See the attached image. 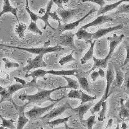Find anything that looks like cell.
<instances>
[{
    "mask_svg": "<svg viewBox=\"0 0 129 129\" xmlns=\"http://www.w3.org/2000/svg\"><path fill=\"white\" fill-rule=\"evenodd\" d=\"M64 88V86H60L57 88H53L52 90H43L41 89V88H38V92L36 94H33V95H27V94H21V95H19V99L22 101H25V100H27L28 102L26 103V105L30 104V103H36L38 105L40 106L43 103L46 102V101H50V102H57L62 100L63 99L65 98L66 96L62 97L61 98L57 99V100H54L52 99L50 97V94L53 93L54 91L58 90L63 89Z\"/></svg>",
    "mask_w": 129,
    "mask_h": 129,
    "instance_id": "6da1fadb",
    "label": "cell"
},
{
    "mask_svg": "<svg viewBox=\"0 0 129 129\" xmlns=\"http://www.w3.org/2000/svg\"><path fill=\"white\" fill-rule=\"evenodd\" d=\"M123 38H124V35L123 34H121L119 36H117L116 34H114L112 37H108L107 40L110 41V49H109V54L107 56V57L103 59H96L95 57L93 56L92 59H93V60L94 61V66L88 71V73L92 72V71H95V69H98V68L99 69H105V68H107V65H108V62H109V60L111 57L114 52L115 48L121 42Z\"/></svg>",
    "mask_w": 129,
    "mask_h": 129,
    "instance_id": "7a4b0ae2",
    "label": "cell"
},
{
    "mask_svg": "<svg viewBox=\"0 0 129 129\" xmlns=\"http://www.w3.org/2000/svg\"><path fill=\"white\" fill-rule=\"evenodd\" d=\"M76 70H69V71H44V70H36V71H32L29 74H26L25 76V78L32 77L33 78L37 79L38 78H43L47 74H50L56 76H65L67 75H74L76 72Z\"/></svg>",
    "mask_w": 129,
    "mask_h": 129,
    "instance_id": "3957f363",
    "label": "cell"
},
{
    "mask_svg": "<svg viewBox=\"0 0 129 129\" xmlns=\"http://www.w3.org/2000/svg\"><path fill=\"white\" fill-rule=\"evenodd\" d=\"M4 47H8V48H12L19 49V50H23L27 51L30 53H32L34 54H43L45 55L47 53L54 52H59L64 50V48L60 47L59 45L55 46L53 47H41V48H23V47H13V46L5 45Z\"/></svg>",
    "mask_w": 129,
    "mask_h": 129,
    "instance_id": "277c9868",
    "label": "cell"
},
{
    "mask_svg": "<svg viewBox=\"0 0 129 129\" xmlns=\"http://www.w3.org/2000/svg\"><path fill=\"white\" fill-rule=\"evenodd\" d=\"M57 102L56 103H52L50 105L47 106L45 107H35L29 111H27L25 112V115L27 116V118L30 119H39L41 117V116L43 114H44L45 113L49 111V110H52V108H54Z\"/></svg>",
    "mask_w": 129,
    "mask_h": 129,
    "instance_id": "5b68a950",
    "label": "cell"
},
{
    "mask_svg": "<svg viewBox=\"0 0 129 129\" xmlns=\"http://www.w3.org/2000/svg\"><path fill=\"white\" fill-rule=\"evenodd\" d=\"M95 11H96V10H95V9H92V10H90L89 12H88V14H87L85 16H83L82 18L78 19V21H74V22L72 23H66L61 25V22H59V23L58 27H57V29H56V34H61L62 32H64V31H71L72 30L75 29V28H76L77 26L79 25V23H80L82 21H83L84 19H85V18H87L90 14H91L93 13V12H95Z\"/></svg>",
    "mask_w": 129,
    "mask_h": 129,
    "instance_id": "8992f818",
    "label": "cell"
},
{
    "mask_svg": "<svg viewBox=\"0 0 129 129\" xmlns=\"http://www.w3.org/2000/svg\"><path fill=\"white\" fill-rule=\"evenodd\" d=\"M72 109L73 108L72 107V106L69 104L68 101H67L66 103H64L63 105L59 106L57 108H54V109L50 110L49 112L47 113V114L45 115L44 116H42V117H40V119H42V120H50V119H52L54 117L60 116L65 110H69V109L72 110Z\"/></svg>",
    "mask_w": 129,
    "mask_h": 129,
    "instance_id": "52a82bcc",
    "label": "cell"
},
{
    "mask_svg": "<svg viewBox=\"0 0 129 129\" xmlns=\"http://www.w3.org/2000/svg\"><path fill=\"white\" fill-rule=\"evenodd\" d=\"M43 54H39L35 57V58L30 59L29 60L27 61V65L23 68V72L28 73L32 69H37V68L40 67H46L47 66V64L43 61Z\"/></svg>",
    "mask_w": 129,
    "mask_h": 129,
    "instance_id": "ba28073f",
    "label": "cell"
},
{
    "mask_svg": "<svg viewBox=\"0 0 129 129\" xmlns=\"http://www.w3.org/2000/svg\"><path fill=\"white\" fill-rule=\"evenodd\" d=\"M81 10V8L76 9H69V10L57 9V12L61 18V21H62L64 24H66L69 20H71L76 15L78 14Z\"/></svg>",
    "mask_w": 129,
    "mask_h": 129,
    "instance_id": "9c48e42d",
    "label": "cell"
},
{
    "mask_svg": "<svg viewBox=\"0 0 129 129\" xmlns=\"http://www.w3.org/2000/svg\"><path fill=\"white\" fill-rule=\"evenodd\" d=\"M74 36L75 34H72L71 31H69L67 34L60 36L59 38V44L62 46H65L71 48V49L76 50L77 47L74 44Z\"/></svg>",
    "mask_w": 129,
    "mask_h": 129,
    "instance_id": "30bf717a",
    "label": "cell"
},
{
    "mask_svg": "<svg viewBox=\"0 0 129 129\" xmlns=\"http://www.w3.org/2000/svg\"><path fill=\"white\" fill-rule=\"evenodd\" d=\"M16 107V110L18 112V125H17V128L16 129H23L26 125V123L29 121V119L25 116V109L26 104H25L23 106H19L16 105L14 102H12Z\"/></svg>",
    "mask_w": 129,
    "mask_h": 129,
    "instance_id": "8fae6325",
    "label": "cell"
},
{
    "mask_svg": "<svg viewBox=\"0 0 129 129\" xmlns=\"http://www.w3.org/2000/svg\"><path fill=\"white\" fill-rule=\"evenodd\" d=\"M106 79H107V87H106L104 96L105 97L106 99H107L109 95L110 87H111L113 81L114 79V71L112 63H109V69L107 70V74H106Z\"/></svg>",
    "mask_w": 129,
    "mask_h": 129,
    "instance_id": "7c38bea8",
    "label": "cell"
},
{
    "mask_svg": "<svg viewBox=\"0 0 129 129\" xmlns=\"http://www.w3.org/2000/svg\"><path fill=\"white\" fill-rule=\"evenodd\" d=\"M123 26H123V24H120V25H117V26L109 27V28H100L98 30H97L94 33H92V39L94 40H98L99 38L107 35V34H109L110 32L117 30L122 29V28H123Z\"/></svg>",
    "mask_w": 129,
    "mask_h": 129,
    "instance_id": "4fadbf2b",
    "label": "cell"
},
{
    "mask_svg": "<svg viewBox=\"0 0 129 129\" xmlns=\"http://www.w3.org/2000/svg\"><path fill=\"white\" fill-rule=\"evenodd\" d=\"M74 76L76 77L78 79V83L79 85V87H81V88H83V90H85V91H87V92L91 93L90 88V85L88 83V79H87V76H86V74L81 72H79V71H76Z\"/></svg>",
    "mask_w": 129,
    "mask_h": 129,
    "instance_id": "5bb4252c",
    "label": "cell"
},
{
    "mask_svg": "<svg viewBox=\"0 0 129 129\" xmlns=\"http://www.w3.org/2000/svg\"><path fill=\"white\" fill-rule=\"evenodd\" d=\"M35 85H36V78H33V79L30 82L26 83L25 85H21V84L17 83L14 84V85H10V87H8V88L7 89V91L8 94L10 96L12 97V94L16 92V91L22 89V88H26V87H35Z\"/></svg>",
    "mask_w": 129,
    "mask_h": 129,
    "instance_id": "9a60e30c",
    "label": "cell"
},
{
    "mask_svg": "<svg viewBox=\"0 0 129 129\" xmlns=\"http://www.w3.org/2000/svg\"><path fill=\"white\" fill-rule=\"evenodd\" d=\"M114 21V19L112 18L111 16L102 15V16H98V18H97L95 20L93 21L92 22L84 25L82 27H81V28L85 30L87 29V28H88V27H90V26L101 25L103 23H105L107 22H109V21Z\"/></svg>",
    "mask_w": 129,
    "mask_h": 129,
    "instance_id": "2e32d148",
    "label": "cell"
},
{
    "mask_svg": "<svg viewBox=\"0 0 129 129\" xmlns=\"http://www.w3.org/2000/svg\"><path fill=\"white\" fill-rule=\"evenodd\" d=\"M113 67L116 72V80L114 82L115 87L117 88H120L121 87L122 84L123 83V81L125 79V74L122 72L119 67L117 65V64L114 63H112Z\"/></svg>",
    "mask_w": 129,
    "mask_h": 129,
    "instance_id": "e0dca14e",
    "label": "cell"
},
{
    "mask_svg": "<svg viewBox=\"0 0 129 129\" xmlns=\"http://www.w3.org/2000/svg\"><path fill=\"white\" fill-rule=\"evenodd\" d=\"M92 106H93V103L90 102L88 103H84L83 105H81L77 108L75 109H72V111L74 112H76L78 115V117H79V120L81 122L83 120V117L84 115L90 109Z\"/></svg>",
    "mask_w": 129,
    "mask_h": 129,
    "instance_id": "ac0fdd59",
    "label": "cell"
},
{
    "mask_svg": "<svg viewBox=\"0 0 129 129\" xmlns=\"http://www.w3.org/2000/svg\"><path fill=\"white\" fill-rule=\"evenodd\" d=\"M53 2L52 0H50L49 1L48 3V5L47 7V9H46V12L45 13V14L42 16H39V19H41L44 21L45 23V26H43V29H45L47 28V26L50 27V28H52V30H53L54 31H56V28H54V27L51 26L49 23V21H48V18H49V12H50V10L52 9V7L53 5Z\"/></svg>",
    "mask_w": 129,
    "mask_h": 129,
    "instance_id": "d6986e66",
    "label": "cell"
},
{
    "mask_svg": "<svg viewBox=\"0 0 129 129\" xmlns=\"http://www.w3.org/2000/svg\"><path fill=\"white\" fill-rule=\"evenodd\" d=\"M12 13L14 16H16V18L18 21V23H19V19L18 18V15H17V12H18V8H14L12 7L10 4V2L9 0H4V5H3V10L0 12V18L2 17V15H3L5 13Z\"/></svg>",
    "mask_w": 129,
    "mask_h": 129,
    "instance_id": "ffe728a7",
    "label": "cell"
},
{
    "mask_svg": "<svg viewBox=\"0 0 129 129\" xmlns=\"http://www.w3.org/2000/svg\"><path fill=\"white\" fill-rule=\"evenodd\" d=\"M75 36H76L78 40H83L86 42L90 43L92 40V33H89L86 30L79 28V30L75 34Z\"/></svg>",
    "mask_w": 129,
    "mask_h": 129,
    "instance_id": "44dd1931",
    "label": "cell"
},
{
    "mask_svg": "<svg viewBox=\"0 0 129 129\" xmlns=\"http://www.w3.org/2000/svg\"><path fill=\"white\" fill-rule=\"evenodd\" d=\"M125 100L123 99H120L121 108L120 111L119 113V116L122 119H125L129 116V108H128V101L126 102V103H124Z\"/></svg>",
    "mask_w": 129,
    "mask_h": 129,
    "instance_id": "7402d4cb",
    "label": "cell"
},
{
    "mask_svg": "<svg viewBox=\"0 0 129 129\" xmlns=\"http://www.w3.org/2000/svg\"><path fill=\"white\" fill-rule=\"evenodd\" d=\"M125 1L123 0H121V1H119V2H116V3H113V4H110V5H105V7H103L102 8H100L99 9L98 12V14L97 16H100V15L106 13V12H109V11H110L112 10H114L115 9H117V7H119V5H121V3L124 2Z\"/></svg>",
    "mask_w": 129,
    "mask_h": 129,
    "instance_id": "603a6c76",
    "label": "cell"
},
{
    "mask_svg": "<svg viewBox=\"0 0 129 129\" xmlns=\"http://www.w3.org/2000/svg\"><path fill=\"white\" fill-rule=\"evenodd\" d=\"M95 41H96V40H94V41H93V43L90 42V47L89 50H88V52L85 54V56L81 59V63L82 64H84L87 61L90 60V59H91L92 58L93 53H94V45H95Z\"/></svg>",
    "mask_w": 129,
    "mask_h": 129,
    "instance_id": "cb8c5ba5",
    "label": "cell"
},
{
    "mask_svg": "<svg viewBox=\"0 0 129 129\" xmlns=\"http://www.w3.org/2000/svg\"><path fill=\"white\" fill-rule=\"evenodd\" d=\"M72 116H69L67 117H64V118H60V119H55L52 121H48L47 122V125L51 128L56 127L57 125H60V124H63V123H67V121L69 119L72 117Z\"/></svg>",
    "mask_w": 129,
    "mask_h": 129,
    "instance_id": "d4e9b609",
    "label": "cell"
},
{
    "mask_svg": "<svg viewBox=\"0 0 129 129\" xmlns=\"http://www.w3.org/2000/svg\"><path fill=\"white\" fill-rule=\"evenodd\" d=\"M63 78L66 79L68 83L67 86H64V88H72L74 90H77L79 88V85L77 81L72 79L67 76H62Z\"/></svg>",
    "mask_w": 129,
    "mask_h": 129,
    "instance_id": "484cf974",
    "label": "cell"
},
{
    "mask_svg": "<svg viewBox=\"0 0 129 129\" xmlns=\"http://www.w3.org/2000/svg\"><path fill=\"white\" fill-rule=\"evenodd\" d=\"M81 123H82L84 126H86L87 129H92L93 125L96 123V121H95V115H92V116L88 117V119H85V120L83 119Z\"/></svg>",
    "mask_w": 129,
    "mask_h": 129,
    "instance_id": "4316f807",
    "label": "cell"
},
{
    "mask_svg": "<svg viewBox=\"0 0 129 129\" xmlns=\"http://www.w3.org/2000/svg\"><path fill=\"white\" fill-rule=\"evenodd\" d=\"M0 119H2V126H3L4 128H10V129H15L14 125V121L13 119H5L4 117L0 114Z\"/></svg>",
    "mask_w": 129,
    "mask_h": 129,
    "instance_id": "83f0119b",
    "label": "cell"
},
{
    "mask_svg": "<svg viewBox=\"0 0 129 129\" xmlns=\"http://www.w3.org/2000/svg\"><path fill=\"white\" fill-rule=\"evenodd\" d=\"M26 28L27 27H26V25L21 23H19L18 25L16 26L15 31L20 38H23L24 36H25V32Z\"/></svg>",
    "mask_w": 129,
    "mask_h": 129,
    "instance_id": "f1b7e54d",
    "label": "cell"
},
{
    "mask_svg": "<svg viewBox=\"0 0 129 129\" xmlns=\"http://www.w3.org/2000/svg\"><path fill=\"white\" fill-rule=\"evenodd\" d=\"M101 107H102V109L100 110V115H99V117L98 118V121H103L105 119V115L106 112H107V101H104L102 103L101 105Z\"/></svg>",
    "mask_w": 129,
    "mask_h": 129,
    "instance_id": "f546056e",
    "label": "cell"
},
{
    "mask_svg": "<svg viewBox=\"0 0 129 129\" xmlns=\"http://www.w3.org/2000/svg\"><path fill=\"white\" fill-rule=\"evenodd\" d=\"M95 99H96L95 96H91V95L84 93L82 90H81V105H83L84 103H87V102H91Z\"/></svg>",
    "mask_w": 129,
    "mask_h": 129,
    "instance_id": "4dcf8cb0",
    "label": "cell"
},
{
    "mask_svg": "<svg viewBox=\"0 0 129 129\" xmlns=\"http://www.w3.org/2000/svg\"><path fill=\"white\" fill-rule=\"evenodd\" d=\"M74 51H72V52L71 54H70L69 55L67 56H64V57H61L60 59V60L59 61V63L61 65V66H63L64 64H66V63H69V62L71 61H76V59L73 57L72 56V54H73Z\"/></svg>",
    "mask_w": 129,
    "mask_h": 129,
    "instance_id": "1f68e13d",
    "label": "cell"
},
{
    "mask_svg": "<svg viewBox=\"0 0 129 129\" xmlns=\"http://www.w3.org/2000/svg\"><path fill=\"white\" fill-rule=\"evenodd\" d=\"M106 100H107V99H106L105 97L103 95V96L102 97V98L101 99V100L99 101L98 103H97L96 104H95V105L93 107L92 109H91L90 110L91 114H92V115H95V113L98 112L99 111H100V110H101V105H102V103H103L104 101H106Z\"/></svg>",
    "mask_w": 129,
    "mask_h": 129,
    "instance_id": "d6a6232c",
    "label": "cell"
},
{
    "mask_svg": "<svg viewBox=\"0 0 129 129\" xmlns=\"http://www.w3.org/2000/svg\"><path fill=\"white\" fill-rule=\"evenodd\" d=\"M27 30L29 31H31V32H34L35 34H38L40 35H42L43 32L40 28H38V26H37L36 23H34L33 21H31L30 23L29 26H28V28H27Z\"/></svg>",
    "mask_w": 129,
    "mask_h": 129,
    "instance_id": "836d02e7",
    "label": "cell"
},
{
    "mask_svg": "<svg viewBox=\"0 0 129 129\" xmlns=\"http://www.w3.org/2000/svg\"><path fill=\"white\" fill-rule=\"evenodd\" d=\"M25 9H26V12L29 14L32 21H33V22H34V23H36L37 21L39 19V16L36 15L35 13H34V12H32V11L30 10L29 7H28V0H26V6H25Z\"/></svg>",
    "mask_w": 129,
    "mask_h": 129,
    "instance_id": "e575fe53",
    "label": "cell"
},
{
    "mask_svg": "<svg viewBox=\"0 0 129 129\" xmlns=\"http://www.w3.org/2000/svg\"><path fill=\"white\" fill-rule=\"evenodd\" d=\"M2 59L5 62V68L6 69H9L11 68H18L19 67V64L18 63L10 61L7 58L3 57Z\"/></svg>",
    "mask_w": 129,
    "mask_h": 129,
    "instance_id": "d590c367",
    "label": "cell"
},
{
    "mask_svg": "<svg viewBox=\"0 0 129 129\" xmlns=\"http://www.w3.org/2000/svg\"><path fill=\"white\" fill-rule=\"evenodd\" d=\"M67 98L71 99H79V100H81V90L72 89L67 94Z\"/></svg>",
    "mask_w": 129,
    "mask_h": 129,
    "instance_id": "8d00e7d4",
    "label": "cell"
},
{
    "mask_svg": "<svg viewBox=\"0 0 129 129\" xmlns=\"http://www.w3.org/2000/svg\"><path fill=\"white\" fill-rule=\"evenodd\" d=\"M117 10L115 12V14L119 13H129V5H122L121 6L117 7Z\"/></svg>",
    "mask_w": 129,
    "mask_h": 129,
    "instance_id": "74e56055",
    "label": "cell"
},
{
    "mask_svg": "<svg viewBox=\"0 0 129 129\" xmlns=\"http://www.w3.org/2000/svg\"><path fill=\"white\" fill-rule=\"evenodd\" d=\"M53 3H56L58 7V9H64L63 7V3H65L69 2V0H52Z\"/></svg>",
    "mask_w": 129,
    "mask_h": 129,
    "instance_id": "f35d334b",
    "label": "cell"
},
{
    "mask_svg": "<svg viewBox=\"0 0 129 129\" xmlns=\"http://www.w3.org/2000/svg\"><path fill=\"white\" fill-rule=\"evenodd\" d=\"M83 2H90L92 3H95L96 4H98L100 6V8H102L105 4V0H85Z\"/></svg>",
    "mask_w": 129,
    "mask_h": 129,
    "instance_id": "ab89813d",
    "label": "cell"
},
{
    "mask_svg": "<svg viewBox=\"0 0 129 129\" xmlns=\"http://www.w3.org/2000/svg\"><path fill=\"white\" fill-rule=\"evenodd\" d=\"M126 43V54H127V56H126V59H125V61L123 63V65H122V67L123 66H125L126 64H127L128 63L129 61V59H128V55H129V52H128V50H129V46H128V43L125 42Z\"/></svg>",
    "mask_w": 129,
    "mask_h": 129,
    "instance_id": "60d3db41",
    "label": "cell"
},
{
    "mask_svg": "<svg viewBox=\"0 0 129 129\" xmlns=\"http://www.w3.org/2000/svg\"><path fill=\"white\" fill-rule=\"evenodd\" d=\"M99 76H99V74L97 71H92V72L90 74V78L93 81H95L97 79V78H98Z\"/></svg>",
    "mask_w": 129,
    "mask_h": 129,
    "instance_id": "b9f144b4",
    "label": "cell"
},
{
    "mask_svg": "<svg viewBox=\"0 0 129 129\" xmlns=\"http://www.w3.org/2000/svg\"><path fill=\"white\" fill-rule=\"evenodd\" d=\"M52 17V18L56 21H58L59 23L61 22V19L60 18H59L58 16L57 15V14L56 12H49V17Z\"/></svg>",
    "mask_w": 129,
    "mask_h": 129,
    "instance_id": "7bdbcfd3",
    "label": "cell"
},
{
    "mask_svg": "<svg viewBox=\"0 0 129 129\" xmlns=\"http://www.w3.org/2000/svg\"><path fill=\"white\" fill-rule=\"evenodd\" d=\"M14 79L16 81V82L17 83H19V84H21V85H25L26 83V81L23 80V79H21V78H17V77H14Z\"/></svg>",
    "mask_w": 129,
    "mask_h": 129,
    "instance_id": "ee69618b",
    "label": "cell"
},
{
    "mask_svg": "<svg viewBox=\"0 0 129 129\" xmlns=\"http://www.w3.org/2000/svg\"><path fill=\"white\" fill-rule=\"evenodd\" d=\"M112 123H113V119H110L108 121V123H107V126L105 127V129H109L111 128V126H112Z\"/></svg>",
    "mask_w": 129,
    "mask_h": 129,
    "instance_id": "f6af8a7d",
    "label": "cell"
},
{
    "mask_svg": "<svg viewBox=\"0 0 129 129\" xmlns=\"http://www.w3.org/2000/svg\"><path fill=\"white\" fill-rule=\"evenodd\" d=\"M98 72L99 74V76H100V77H101V78H104V77L105 76V74L104 71H103L102 69H99V71Z\"/></svg>",
    "mask_w": 129,
    "mask_h": 129,
    "instance_id": "bcb514c9",
    "label": "cell"
},
{
    "mask_svg": "<svg viewBox=\"0 0 129 129\" xmlns=\"http://www.w3.org/2000/svg\"><path fill=\"white\" fill-rule=\"evenodd\" d=\"M64 126H65V129H74V128L70 127V126H68L67 123H64ZM40 129H44L43 127L40 128Z\"/></svg>",
    "mask_w": 129,
    "mask_h": 129,
    "instance_id": "7dc6e473",
    "label": "cell"
},
{
    "mask_svg": "<svg viewBox=\"0 0 129 129\" xmlns=\"http://www.w3.org/2000/svg\"><path fill=\"white\" fill-rule=\"evenodd\" d=\"M45 12H46V9H41L40 10H39V14H45Z\"/></svg>",
    "mask_w": 129,
    "mask_h": 129,
    "instance_id": "c3c4849f",
    "label": "cell"
},
{
    "mask_svg": "<svg viewBox=\"0 0 129 129\" xmlns=\"http://www.w3.org/2000/svg\"><path fill=\"white\" fill-rule=\"evenodd\" d=\"M122 129H127V125L125 123H122Z\"/></svg>",
    "mask_w": 129,
    "mask_h": 129,
    "instance_id": "681fc988",
    "label": "cell"
},
{
    "mask_svg": "<svg viewBox=\"0 0 129 129\" xmlns=\"http://www.w3.org/2000/svg\"><path fill=\"white\" fill-rule=\"evenodd\" d=\"M116 129H120V127H119V123L117 124V126H116Z\"/></svg>",
    "mask_w": 129,
    "mask_h": 129,
    "instance_id": "f907efd6",
    "label": "cell"
},
{
    "mask_svg": "<svg viewBox=\"0 0 129 129\" xmlns=\"http://www.w3.org/2000/svg\"><path fill=\"white\" fill-rule=\"evenodd\" d=\"M5 88H3V87H2V86H0V91H2V90H3L5 89Z\"/></svg>",
    "mask_w": 129,
    "mask_h": 129,
    "instance_id": "816d5d0a",
    "label": "cell"
},
{
    "mask_svg": "<svg viewBox=\"0 0 129 129\" xmlns=\"http://www.w3.org/2000/svg\"><path fill=\"white\" fill-rule=\"evenodd\" d=\"M0 129H7L6 128H4L3 126H0Z\"/></svg>",
    "mask_w": 129,
    "mask_h": 129,
    "instance_id": "f5cc1de1",
    "label": "cell"
},
{
    "mask_svg": "<svg viewBox=\"0 0 129 129\" xmlns=\"http://www.w3.org/2000/svg\"><path fill=\"white\" fill-rule=\"evenodd\" d=\"M4 45H3V44H1V43H0V46H3V47H4Z\"/></svg>",
    "mask_w": 129,
    "mask_h": 129,
    "instance_id": "db71d44e",
    "label": "cell"
}]
</instances>
